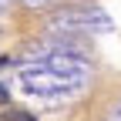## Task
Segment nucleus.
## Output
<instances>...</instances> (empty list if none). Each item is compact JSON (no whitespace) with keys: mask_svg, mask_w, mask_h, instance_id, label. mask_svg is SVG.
<instances>
[{"mask_svg":"<svg viewBox=\"0 0 121 121\" xmlns=\"http://www.w3.org/2000/svg\"><path fill=\"white\" fill-rule=\"evenodd\" d=\"M7 101H10V94H7V87L0 84V104H7Z\"/></svg>","mask_w":121,"mask_h":121,"instance_id":"3","label":"nucleus"},{"mask_svg":"<svg viewBox=\"0 0 121 121\" xmlns=\"http://www.w3.org/2000/svg\"><path fill=\"white\" fill-rule=\"evenodd\" d=\"M84 84H87V64L67 54H54L20 67V87L30 98H74Z\"/></svg>","mask_w":121,"mask_h":121,"instance_id":"1","label":"nucleus"},{"mask_svg":"<svg viewBox=\"0 0 121 121\" xmlns=\"http://www.w3.org/2000/svg\"><path fill=\"white\" fill-rule=\"evenodd\" d=\"M0 121H37V118L27 114V111H17V108H7L4 114H0Z\"/></svg>","mask_w":121,"mask_h":121,"instance_id":"2","label":"nucleus"},{"mask_svg":"<svg viewBox=\"0 0 121 121\" xmlns=\"http://www.w3.org/2000/svg\"><path fill=\"white\" fill-rule=\"evenodd\" d=\"M30 4H44V0H30Z\"/></svg>","mask_w":121,"mask_h":121,"instance_id":"4","label":"nucleus"}]
</instances>
